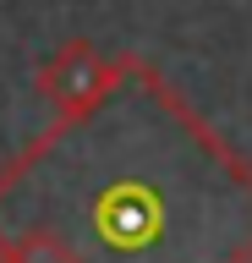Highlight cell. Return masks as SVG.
<instances>
[{"label": "cell", "mask_w": 252, "mask_h": 263, "mask_svg": "<svg viewBox=\"0 0 252 263\" xmlns=\"http://www.w3.org/2000/svg\"><path fill=\"white\" fill-rule=\"evenodd\" d=\"M66 225H22L0 263H252V170L143 66L71 99Z\"/></svg>", "instance_id": "6da1fadb"}]
</instances>
